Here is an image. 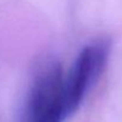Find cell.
<instances>
[{
  "label": "cell",
  "instance_id": "obj_1",
  "mask_svg": "<svg viewBox=\"0 0 122 122\" xmlns=\"http://www.w3.org/2000/svg\"><path fill=\"white\" fill-rule=\"evenodd\" d=\"M110 53V44L106 39L85 45L77 55L69 74L64 76L63 103L66 116H71L81 106L91 88L103 74Z\"/></svg>",
  "mask_w": 122,
  "mask_h": 122
},
{
  "label": "cell",
  "instance_id": "obj_2",
  "mask_svg": "<svg viewBox=\"0 0 122 122\" xmlns=\"http://www.w3.org/2000/svg\"><path fill=\"white\" fill-rule=\"evenodd\" d=\"M64 74L59 62L55 59L41 63L26 94L21 122H37L50 115H62L68 119L63 103Z\"/></svg>",
  "mask_w": 122,
  "mask_h": 122
}]
</instances>
